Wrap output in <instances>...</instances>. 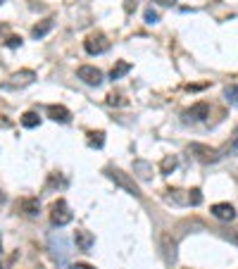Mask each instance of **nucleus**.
I'll use <instances>...</instances> for the list:
<instances>
[{
    "mask_svg": "<svg viewBox=\"0 0 238 269\" xmlns=\"http://www.w3.org/2000/svg\"><path fill=\"white\" fill-rule=\"evenodd\" d=\"M88 145L91 148H103L105 145V134L103 131H88Z\"/></svg>",
    "mask_w": 238,
    "mask_h": 269,
    "instance_id": "obj_17",
    "label": "nucleus"
},
{
    "mask_svg": "<svg viewBox=\"0 0 238 269\" xmlns=\"http://www.w3.org/2000/svg\"><path fill=\"white\" fill-rule=\"evenodd\" d=\"M74 243H76V248H79V250H84V253H88V250L93 248L95 238H93V234H91V231H86V229H79V231H76V234H74Z\"/></svg>",
    "mask_w": 238,
    "mask_h": 269,
    "instance_id": "obj_10",
    "label": "nucleus"
},
{
    "mask_svg": "<svg viewBox=\"0 0 238 269\" xmlns=\"http://www.w3.org/2000/svg\"><path fill=\"white\" fill-rule=\"evenodd\" d=\"M129 71H131V64H129V62H124V60H119V62L114 64V67H112V71H110V79H112V81H117V79H122L124 74H129Z\"/></svg>",
    "mask_w": 238,
    "mask_h": 269,
    "instance_id": "obj_16",
    "label": "nucleus"
},
{
    "mask_svg": "<svg viewBox=\"0 0 238 269\" xmlns=\"http://www.w3.org/2000/svg\"><path fill=\"white\" fill-rule=\"evenodd\" d=\"M69 269H95V267H91V264H86V262H76V264H71Z\"/></svg>",
    "mask_w": 238,
    "mask_h": 269,
    "instance_id": "obj_27",
    "label": "nucleus"
},
{
    "mask_svg": "<svg viewBox=\"0 0 238 269\" xmlns=\"http://www.w3.org/2000/svg\"><path fill=\"white\" fill-rule=\"evenodd\" d=\"M157 19H160V15L155 12V10H145V22L148 24H155Z\"/></svg>",
    "mask_w": 238,
    "mask_h": 269,
    "instance_id": "obj_23",
    "label": "nucleus"
},
{
    "mask_svg": "<svg viewBox=\"0 0 238 269\" xmlns=\"http://www.w3.org/2000/svg\"><path fill=\"white\" fill-rule=\"evenodd\" d=\"M53 26H55L53 19H43V22L36 24V26L31 29V36H33V39H43V36H48V33L53 31Z\"/></svg>",
    "mask_w": 238,
    "mask_h": 269,
    "instance_id": "obj_14",
    "label": "nucleus"
},
{
    "mask_svg": "<svg viewBox=\"0 0 238 269\" xmlns=\"http://www.w3.org/2000/svg\"><path fill=\"white\" fill-rule=\"evenodd\" d=\"M224 98H226V103H229V105L238 107V86H226V91H224Z\"/></svg>",
    "mask_w": 238,
    "mask_h": 269,
    "instance_id": "obj_19",
    "label": "nucleus"
},
{
    "mask_svg": "<svg viewBox=\"0 0 238 269\" xmlns=\"http://www.w3.org/2000/svg\"><path fill=\"white\" fill-rule=\"evenodd\" d=\"M38 122H41V117L36 112H24L22 114V127H26V129H36Z\"/></svg>",
    "mask_w": 238,
    "mask_h": 269,
    "instance_id": "obj_18",
    "label": "nucleus"
},
{
    "mask_svg": "<svg viewBox=\"0 0 238 269\" xmlns=\"http://www.w3.org/2000/svg\"><path fill=\"white\" fill-rule=\"evenodd\" d=\"M50 248H53V255L57 257V262L64 264L67 257H69V246H67V241H64L62 236H53L50 238Z\"/></svg>",
    "mask_w": 238,
    "mask_h": 269,
    "instance_id": "obj_8",
    "label": "nucleus"
},
{
    "mask_svg": "<svg viewBox=\"0 0 238 269\" xmlns=\"http://www.w3.org/2000/svg\"><path fill=\"white\" fill-rule=\"evenodd\" d=\"M124 10H127V12H134V10H136V0H124Z\"/></svg>",
    "mask_w": 238,
    "mask_h": 269,
    "instance_id": "obj_26",
    "label": "nucleus"
},
{
    "mask_svg": "<svg viewBox=\"0 0 238 269\" xmlns=\"http://www.w3.org/2000/svg\"><path fill=\"white\" fill-rule=\"evenodd\" d=\"M76 76H79L84 84H88V86H100V84H103V71L98 69V67H93V64L79 67V69H76Z\"/></svg>",
    "mask_w": 238,
    "mask_h": 269,
    "instance_id": "obj_6",
    "label": "nucleus"
},
{
    "mask_svg": "<svg viewBox=\"0 0 238 269\" xmlns=\"http://www.w3.org/2000/svg\"><path fill=\"white\" fill-rule=\"evenodd\" d=\"M84 48H86L88 55H103L110 50V41L105 33H91L86 41H84Z\"/></svg>",
    "mask_w": 238,
    "mask_h": 269,
    "instance_id": "obj_5",
    "label": "nucleus"
},
{
    "mask_svg": "<svg viewBox=\"0 0 238 269\" xmlns=\"http://www.w3.org/2000/svg\"><path fill=\"white\" fill-rule=\"evenodd\" d=\"M203 203V193L200 188H190L188 190V205H200Z\"/></svg>",
    "mask_w": 238,
    "mask_h": 269,
    "instance_id": "obj_21",
    "label": "nucleus"
},
{
    "mask_svg": "<svg viewBox=\"0 0 238 269\" xmlns=\"http://www.w3.org/2000/svg\"><path fill=\"white\" fill-rule=\"evenodd\" d=\"M0 269H3V267H0Z\"/></svg>",
    "mask_w": 238,
    "mask_h": 269,
    "instance_id": "obj_30",
    "label": "nucleus"
},
{
    "mask_svg": "<svg viewBox=\"0 0 238 269\" xmlns=\"http://www.w3.org/2000/svg\"><path fill=\"white\" fill-rule=\"evenodd\" d=\"M134 174L141 179V181H150L152 179V165L145 162V160H136L134 162Z\"/></svg>",
    "mask_w": 238,
    "mask_h": 269,
    "instance_id": "obj_12",
    "label": "nucleus"
},
{
    "mask_svg": "<svg viewBox=\"0 0 238 269\" xmlns=\"http://www.w3.org/2000/svg\"><path fill=\"white\" fill-rule=\"evenodd\" d=\"M224 238H229V241H233L238 246V229H229V231H224Z\"/></svg>",
    "mask_w": 238,
    "mask_h": 269,
    "instance_id": "obj_25",
    "label": "nucleus"
},
{
    "mask_svg": "<svg viewBox=\"0 0 238 269\" xmlns=\"http://www.w3.org/2000/svg\"><path fill=\"white\" fill-rule=\"evenodd\" d=\"M205 117H210V105L207 103H195L193 107L183 112V122H203Z\"/></svg>",
    "mask_w": 238,
    "mask_h": 269,
    "instance_id": "obj_7",
    "label": "nucleus"
},
{
    "mask_svg": "<svg viewBox=\"0 0 238 269\" xmlns=\"http://www.w3.org/2000/svg\"><path fill=\"white\" fill-rule=\"evenodd\" d=\"M160 5H174V0H157Z\"/></svg>",
    "mask_w": 238,
    "mask_h": 269,
    "instance_id": "obj_28",
    "label": "nucleus"
},
{
    "mask_svg": "<svg viewBox=\"0 0 238 269\" xmlns=\"http://www.w3.org/2000/svg\"><path fill=\"white\" fill-rule=\"evenodd\" d=\"M48 117L53 122H60V124H67L71 119V112L64 107V105H48Z\"/></svg>",
    "mask_w": 238,
    "mask_h": 269,
    "instance_id": "obj_11",
    "label": "nucleus"
},
{
    "mask_svg": "<svg viewBox=\"0 0 238 269\" xmlns=\"http://www.w3.org/2000/svg\"><path fill=\"white\" fill-rule=\"evenodd\" d=\"M5 46L8 48H19L22 46V39H19V36H10V39L5 41Z\"/></svg>",
    "mask_w": 238,
    "mask_h": 269,
    "instance_id": "obj_24",
    "label": "nucleus"
},
{
    "mask_svg": "<svg viewBox=\"0 0 238 269\" xmlns=\"http://www.w3.org/2000/svg\"><path fill=\"white\" fill-rule=\"evenodd\" d=\"M0 3H3V0H0Z\"/></svg>",
    "mask_w": 238,
    "mask_h": 269,
    "instance_id": "obj_29",
    "label": "nucleus"
},
{
    "mask_svg": "<svg viewBox=\"0 0 238 269\" xmlns=\"http://www.w3.org/2000/svg\"><path fill=\"white\" fill-rule=\"evenodd\" d=\"M107 176H110L112 181L117 183L119 188H124L129 193V196H134V198H141L143 193H141V188H138V183L134 181V176H129L127 172H122V169H117V167H114V169H107Z\"/></svg>",
    "mask_w": 238,
    "mask_h": 269,
    "instance_id": "obj_1",
    "label": "nucleus"
},
{
    "mask_svg": "<svg viewBox=\"0 0 238 269\" xmlns=\"http://www.w3.org/2000/svg\"><path fill=\"white\" fill-rule=\"evenodd\" d=\"M19 210H22L26 217H36V214L41 212V203L38 198H24L22 203H19Z\"/></svg>",
    "mask_w": 238,
    "mask_h": 269,
    "instance_id": "obj_13",
    "label": "nucleus"
},
{
    "mask_svg": "<svg viewBox=\"0 0 238 269\" xmlns=\"http://www.w3.org/2000/svg\"><path fill=\"white\" fill-rule=\"evenodd\" d=\"M212 214L219 222H233V219H236V210H233V205H229V203H217V205H212Z\"/></svg>",
    "mask_w": 238,
    "mask_h": 269,
    "instance_id": "obj_9",
    "label": "nucleus"
},
{
    "mask_svg": "<svg viewBox=\"0 0 238 269\" xmlns=\"http://www.w3.org/2000/svg\"><path fill=\"white\" fill-rule=\"evenodd\" d=\"M50 222L55 224V226H64V224L71 222V210L67 205V200H55L53 207H50Z\"/></svg>",
    "mask_w": 238,
    "mask_h": 269,
    "instance_id": "obj_4",
    "label": "nucleus"
},
{
    "mask_svg": "<svg viewBox=\"0 0 238 269\" xmlns=\"http://www.w3.org/2000/svg\"><path fill=\"white\" fill-rule=\"evenodd\" d=\"M176 167H179V158H176V155H165L162 162H160V172H162L165 176H169Z\"/></svg>",
    "mask_w": 238,
    "mask_h": 269,
    "instance_id": "obj_15",
    "label": "nucleus"
},
{
    "mask_svg": "<svg viewBox=\"0 0 238 269\" xmlns=\"http://www.w3.org/2000/svg\"><path fill=\"white\" fill-rule=\"evenodd\" d=\"M33 79H36V71L33 69H22V71H15L12 76H10L5 84H3V88L5 91H17V88H26L31 86Z\"/></svg>",
    "mask_w": 238,
    "mask_h": 269,
    "instance_id": "obj_3",
    "label": "nucleus"
},
{
    "mask_svg": "<svg viewBox=\"0 0 238 269\" xmlns=\"http://www.w3.org/2000/svg\"><path fill=\"white\" fill-rule=\"evenodd\" d=\"M107 103L110 105H127V100H122V95H117V93H110L107 95Z\"/></svg>",
    "mask_w": 238,
    "mask_h": 269,
    "instance_id": "obj_22",
    "label": "nucleus"
},
{
    "mask_svg": "<svg viewBox=\"0 0 238 269\" xmlns=\"http://www.w3.org/2000/svg\"><path fill=\"white\" fill-rule=\"evenodd\" d=\"M236 152H238V129L233 131V136H231V143H226V148H224L222 155H229V158H231V155H236Z\"/></svg>",
    "mask_w": 238,
    "mask_h": 269,
    "instance_id": "obj_20",
    "label": "nucleus"
},
{
    "mask_svg": "<svg viewBox=\"0 0 238 269\" xmlns=\"http://www.w3.org/2000/svg\"><path fill=\"white\" fill-rule=\"evenodd\" d=\"M188 152L198 160V162H203V165H210V162H219V160H222V150L210 148V145H205V143H190Z\"/></svg>",
    "mask_w": 238,
    "mask_h": 269,
    "instance_id": "obj_2",
    "label": "nucleus"
}]
</instances>
